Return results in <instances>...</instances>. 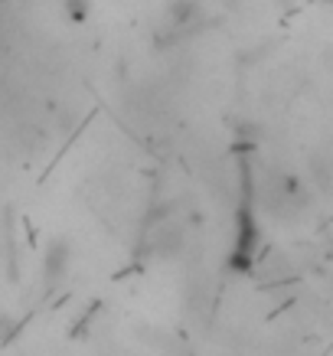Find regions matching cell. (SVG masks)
Returning <instances> with one entry per match:
<instances>
[{"instance_id": "6da1fadb", "label": "cell", "mask_w": 333, "mask_h": 356, "mask_svg": "<svg viewBox=\"0 0 333 356\" xmlns=\"http://www.w3.org/2000/svg\"><path fill=\"white\" fill-rule=\"evenodd\" d=\"M69 265H72V245H69L65 238H53L43 252V281L46 284L63 281Z\"/></svg>"}, {"instance_id": "3957f363", "label": "cell", "mask_w": 333, "mask_h": 356, "mask_svg": "<svg viewBox=\"0 0 333 356\" xmlns=\"http://www.w3.org/2000/svg\"><path fill=\"white\" fill-rule=\"evenodd\" d=\"M63 10L72 23H86L92 17V0H63Z\"/></svg>"}, {"instance_id": "7a4b0ae2", "label": "cell", "mask_w": 333, "mask_h": 356, "mask_svg": "<svg viewBox=\"0 0 333 356\" xmlns=\"http://www.w3.org/2000/svg\"><path fill=\"white\" fill-rule=\"evenodd\" d=\"M167 17H170L173 30L186 33V30H193L196 23L203 20V7H200V0H173L170 10H167Z\"/></svg>"}]
</instances>
